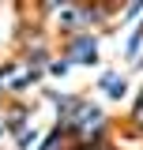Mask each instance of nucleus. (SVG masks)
I'll use <instances>...</instances> for the list:
<instances>
[{
  "label": "nucleus",
  "instance_id": "1a4fd4ad",
  "mask_svg": "<svg viewBox=\"0 0 143 150\" xmlns=\"http://www.w3.org/2000/svg\"><path fill=\"white\" fill-rule=\"evenodd\" d=\"M0 131H4V128H0Z\"/></svg>",
  "mask_w": 143,
  "mask_h": 150
},
{
  "label": "nucleus",
  "instance_id": "39448f33",
  "mask_svg": "<svg viewBox=\"0 0 143 150\" xmlns=\"http://www.w3.org/2000/svg\"><path fill=\"white\" fill-rule=\"evenodd\" d=\"M34 135H38V131H19V135H15V146H19V150H26L30 143H34Z\"/></svg>",
  "mask_w": 143,
  "mask_h": 150
},
{
  "label": "nucleus",
  "instance_id": "f257e3e1",
  "mask_svg": "<svg viewBox=\"0 0 143 150\" xmlns=\"http://www.w3.org/2000/svg\"><path fill=\"white\" fill-rule=\"evenodd\" d=\"M98 60V41L94 38H75L68 45V64H94Z\"/></svg>",
  "mask_w": 143,
  "mask_h": 150
},
{
  "label": "nucleus",
  "instance_id": "0eeeda50",
  "mask_svg": "<svg viewBox=\"0 0 143 150\" xmlns=\"http://www.w3.org/2000/svg\"><path fill=\"white\" fill-rule=\"evenodd\" d=\"M136 120H139V124H143V105H136Z\"/></svg>",
  "mask_w": 143,
  "mask_h": 150
},
{
  "label": "nucleus",
  "instance_id": "6e6552de",
  "mask_svg": "<svg viewBox=\"0 0 143 150\" xmlns=\"http://www.w3.org/2000/svg\"><path fill=\"white\" fill-rule=\"evenodd\" d=\"M139 105H143V86H139Z\"/></svg>",
  "mask_w": 143,
  "mask_h": 150
},
{
  "label": "nucleus",
  "instance_id": "423d86ee",
  "mask_svg": "<svg viewBox=\"0 0 143 150\" xmlns=\"http://www.w3.org/2000/svg\"><path fill=\"white\" fill-rule=\"evenodd\" d=\"M49 71H53V75H64V71H68V60H56V64L49 68Z\"/></svg>",
  "mask_w": 143,
  "mask_h": 150
},
{
  "label": "nucleus",
  "instance_id": "20e7f679",
  "mask_svg": "<svg viewBox=\"0 0 143 150\" xmlns=\"http://www.w3.org/2000/svg\"><path fill=\"white\" fill-rule=\"evenodd\" d=\"M38 83V71H26V75H19L15 83H11V90H26V86H34Z\"/></svg>",
  "mask_w": 143,
  "mask_h": 150
},
{
  "label": "nucleus",
  "instance_id": "f03ea898",
  "mask_svg": "<svg viewBox=\"0 0 143 150\" xmlns=\"http://www.w3.org/2000/svg\"><path fill=\"white\" fill-rule=\"evenodd\" d=\"M98 86H102L113 101H117V98H124V79H121V75H102V79H98Z\"/></svg>",
  "mask_w": 143,
  "mask_h": 150
},
{
  "label": "nucleus",
  "instance_id": "7ed1b4c3",
  "mask_svg": "<svg viewBox=\"0 0 143 150\" xmlns=\"http://www.w3.org/2000/svg\"><path fill=\"white\" fill-rule=\"evenodd\" d=\"M60 143H64V128H56L53 135H45V143H41V150H60Z\"/></svg>",
  "mask_w": 143,
  "mask_h": 150
}]
</instances>
